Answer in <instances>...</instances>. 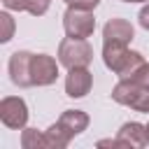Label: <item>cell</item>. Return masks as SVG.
<instances>
[{
	"mask_svg": "<svg viewBox=\"0 0 149 149\" xmlns=\"http://www.w3.org/2000/svg\"><path fill=\"white\" fill-rule=\"evenodd\" d=\"M102 63L114 74H119V79H128L144 63V56L140 51H130L128 44L102 40Z\"/></svg>",
	"mask_w": 149,
	"mask_h": 149,
	"instance_id": "obj_1",
	"label": "cell"
},
{
	"mask_svg": "<svg viewBox=\"0 0 149 149\" xmlns=\"http://www.w3.org/2000/svg\"><path fill=\"white\" fill-rule=\"evenodd\" d=\"M93 61V47L88 44V40H79V37H68L61 40L58 44V63L63 68H88Z\"/></svg>",
	"mask_w": 149,
	"mask_h": 149,
	"instance_id": "obj_2",
	"label": "cell"
},
{
	"mask_svg": "<svg viewBox=\"0 0 149 149\" xmlns=\"http://www.w3.org/2000/svg\"><path fill=\"white\" fill-rule=\"evenodd\" d=\"M63 30L68 37H79V40H88L95 30V16L88 9H79V7H68L63 14Z\"/></svg>",
	"mask_w": 149,
	"mask_h": 149,
	"instance_id": "obj_3",
	"label": "cell"
},
{
	"mask_svg": "<svg viewBox=\"0 0 149 149\" xmlns=\"http://www.w3.org/2000/svg\"><path fill=\"white\" fill-rule=\"evenodd\" d=\"M0 121L12 130H23L28 123V105L19 95H7L0 100Z\"/></svg>",
	"mask_w": 149,
	"mask_h": 149,
	"instance_id": "obj_4",
	"label": "cell"
},
{
	"mask_svg": "<svg viewBox=\"0 0 149 149\" xmlns=\"http://www.w3.org/2000/svg\"><path fill=\"white\" fill-rule=\"evenodd\" d=\"M9 79L19 88L33 86V54L30 51H14L9 56Z\"/></svg>",
	"mask_w": 149,
	"mask_h": 149,
	"instance_id": "obj_5",
	"label": "cell"
},
{
	"mask_svg": "<svg viewBox=\"0 0 149 149\" xmlns=\"http://www.w3.org/2000/svg\"><path fill=\"white\" fill-rule=\"evenodd\" d=\"M58 74V61L54 56L33 54V86H51Z\"/></svg>",
	"mask_w": 149,
	"mask_h": 149,
	"instance_id": "obj_6",
	"label": "cell"
},
{
	"mask_svg": "<svg viewBox=\"0 0 149 149\" xmlns=\"http://www.w3.org/2000/svg\"><path fill=\"white\" fill-rule=\"evenodd\" d=\"M93 86V74L88 68H70L65 74V93L70 98H84Z\"/></svg>",
	"mask_w": 149,
	"mask_h": 149,
	"instance_id": "obj_7",
	"label": "cell"
},
{
	"mask_svg": "<svg viewBox=\"0 0 149 149\" xmlns=\"http://www.w3.org/2000/svg\"><path fill=\"white\" fill-rule=\"evenodd\" d=\"M133 37H135V28H133V23L126 21V19H109V21L102 26V40L130 44Z\"/></svg>",
	"mask_w": 149,
	"mask_h": 149,
	"instance_id": "obj_8",
	"label": "cell"
},
{
	"mask_svg": "<svg viewBox=\"0 0 149 149\" xmlns=\"http://www.w3.org/2000/svg\"><path fill=\"white\" fill-rule=\"evenodd\" d=\"M116 137H121L128 144V149H142V147L149 144V140H147V126L137 123V121H126L119 128Z\"/></svg>",
	"mask_w": 149,
	"mask_h": 149,
	"instance_id": "obj_9",
	"label": "cell"
},
{
	"mask_svg": "<svg viewBox=\"0 0 149 149\" xmlns=\"http://www.w3.org/2000/svg\"><path fill=\"white\" fill-rule=\"evenodd\" d=\"M58 123H61L72 137H77V135H81V133L88 128V114L81 112V109H65V112L61 114Z\"/></svg>",
	"mask_w": 149,
	"mask_h": 149,
	"instance_id": "obj_10",
	"label": "cell"
},
{
	"mask_svg": "<svg viewBox=\"0 0 149 149\" xmlns=\"http://www.w3.org/2000/svg\"><path fill=\"white\" fill-rule=\"evenodd\" d=\"M70 140H72V135L56 121V123H51L47 130H44V149H65L68 144H70Z\"/></svg>",
	"mask_w": 149,
	"mask_h": 149,
	"instance_id": "obj_11",
	"label": "cell"
},
{
	"mask_svg": "<svg viewBox=\"0 0 149 149\" xmlns=\"http://www.w3.org/2000/svg\"><path fill=\"white\" fill-rule=\"evenodd\" d=\"M21 147L23 149H44V133H40L37 128H23Z\"/></svg>",
	"mask_w": 149,
	"mask_h": 149,
	"instance_id": "obj_12",
	"label": "cell"
},
{
	"mask_svg": "<svg viewBox=\"0 0 149 149\" xmlns=\"http://www.w3.org/2000/svg\"><path fill=\"white\" fill-rule=\"evenodd\" d=\"M0 26H2L0 42H2V44H7V42L14 37V28H16V23H14L12 14H9V9H7V12H0Z\"/></svg>",
	"mask_w": 149,
	"mask_h": 149,
	"instance_id": "obj_13",
	"label": "cell"
},
{
	"mask_svg": "<svg viewBox=\"0 0 149 149\" xmlns=\"http://www.w3.org/2000/svg\"><path fill=\"white\" fill-rule=\"evenodd\" d=\"M130 109H135V112H142V114H149V88H140L137 91V95L130 100V105H128Z\"/></svg>",
	"mask_w": 149,
	"mask_h": 149,
	"instance_id": "obj_14",
	"label": "cell"
},
{
	"mask_svg": "<svg viewBox=\"0 0 149 149\" xmlns=\"http://www.w3.org/2000/svg\"><path fill=\"white\" fill-rule=\"evenodd\" d=\"M128 79H133V81H137L140 86L149 88V63L144 61V63H142V65H140V68H137V70H135V72H133Z\"/></svg>",
	"mask_w": 149,
	"mask_h": 149,
	"instance_id": "obj_15",
	"label": "cell"
},
{
	"mask_svg": "<svg viewBox=\"0 0 149 149\" xmlns=\"http://www.w3.org/2000/svg\"><path fill=\"white\" fill-rule=\"evenodd\" d=\"M49 5H51V0H28V12L33 16H42V14H47Z\"/></svg>",
	"mask_w": 149,
	"mask_h": 149,
	"instance_id": "obj_16",
	"label": "cell"
},
{
	"mask_svg": "<svg viewBox=\"0 0 149 149\" xmlns=\"http://www.w3.org/2000/svg\"><path fill=\"white\" fill-rule=\"evenodd\" d=\"M2 7L9 12H28V0H2Z\"/></svg>",
	"mask_w": 149,
	"mask_h": 149,
	"instance_id": "obj_17",
	"label": "cell"
},
{
	"mask_svg": "<svg viewBox=\"0 0 149 149\" xmlns=\"http://www.w3.org/2000/svg\"><path fill=\"white\" fill-rule=\"evenodd\" d=\"M65 2H68V7H79V9H88V12H93L100 5V0H65Z\"/></svg>",
	"mask_w": 149,
	"mask_h": 149,
	"instance_id": "obj_18",
	"label": "cell"
},
{
	"mask_svg": "<svg viewBox=\"0 0 149 149\" xmlns=\"http://www.w3.org/2000/svg\"><path fill=\"white\" fill-rule=\"evenodd\" d=\"M98 147H116V149H128V144H126L121 137H114V140H98Z\"/></svg>",
	"mask_w": 149,
	"mask_h": 149,
	"instance_id": "obj_19",
	"label": "cell"
},
{
	"mask_svg": "<svg viewBox=\"0 0 149 149\" xmlns=\"http://www.w3.org/2000/svg\"><path fill=\"white\" fill-rule=\"evenodd\" d=\"M137 21H140V26H142L144 30H149V2H144V7L140 9V14H137Z\"/></svg>",
	"mask_w": 149,
	"mask_h": 149,
	"instance_id": "obj_20",
	"label": "cell"
},
{
	"mask_svg": "<svg viewBox=\"0 0 149 149\" xmlns=\"http://www.w3.org/2000/svg\"><path fill=\"white\" fill-rule=\"evenodd\" d=\"M147 140H149V123H147Z\"/></svg>",
	"mask_w": 149,
	"mask_h": 149,
	"instance_id": "obj_21",
	"label": "cell"
},
{
	"mask_svg": "<svg viewBox=\"0 0 149 149\" xmlns=\"http://www.w3.org/2000/svg\"><path fill=\"white\" fill-rule=\"evenodd\" d=\"M121 2H135V0H121Z\"/></svg>",
	"mask_w": 149,
	"mask_h": 149,
	"instance_id": "obj_22",
	"label": "cell"
},
{
	"mask_svg": "<svg viewBox=\"0 0 149 149\" xmlns=\"http://www.w3.org/2000/svg\"><path fill=\"white\" fill-rule=\"evenodd\" d=\"M135 2H149V0H135Z\"/></svg>",
	"mask_w": 149,
	"mask_h": 149,
	"instance_id": "obj_23",
	"label": "cell"
}]
</instances>
